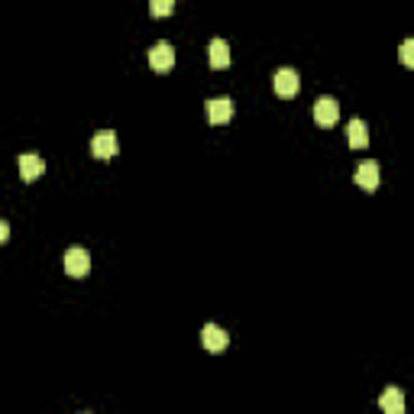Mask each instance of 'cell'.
<instances>
[{
  "label": "cell",
  "mask_w": 414,
  "mask_h": 414,
  "mask_svg": "<svg viewBox=\"0 0 414 414\" xmlns=\"http://www.w3.org/2000/svg\"><path fill=\"white\" fill-rule=\"evenodd\" d=\"M88 268H91V256H88V249H81V246H71L69 253H65V272L75 278L88 276Z\"/></svg>",
  "instance_id": "cell-1"
},
{
  "label": "cell",
  "mask_w": 414,
  "mask_h": 414,
  "mask_svg": "<svg viewBox=\"0 0 414 414\" xmlns=\"http://www.w3.org/2000/svg\"><path fill=\"white\" fill-rule=\"evenodd\" d=\"M201 343H204V350H211V353H223L227 343H230V337H227V330L217 327V324H204V330H201Z\"/></svg>",
  "instance_id": "cell-2"
},
{
  "label": "cell",
  "mask_w": 414,
  "mask_h": 414,
  "mask_svg": "<svg viewBox=\"0 0 414 414\" xmlns=\"http://www.w3.org/2000/svg\"><path fill=\"white\" fill-rule=\"evenodd\" d=\"M272 85H276L278 97H295V94H298V88H301L298 71H295V69H278L276 78H272Z\"/></svg>",
  "instance_id": "cell-3"
},
{
  "label": "cell",
  "mask_w": 414,
  "mask_h": 414,
  "mask_svg": "<svg viewBox=\"0 0 414 414\" xmlns=\"http://www.w3.org/2000/svg\"><path fill=\"white\" fill-rule=\"evenodd\" d=\"M91 153H94V159H114L117 155V133L114 130H100L97 136L91 139Z\"/></svg>",
  "instance_id": "cell-4"
},
{
  "label": "cell",
  "mask_w": 414,
  "mask_h": 414,
  "mask_svg": "<svg viewBox=\"0 0 414 414\" xmlns=\"http://www.w3.org/2000/svg\"><path fill=\"white\" fill-rule=\"evenodd\" d=\"M149 65H153L155 71H169L172 65H175V49H172V42H155L153 49H149Z\"/></svg>",
  "instance_id": "cell-5"
},
{
  "label": "cell",
  "mask_w": 414,
  "mask_h": 414,
  "mask_svg": "<svg viewBox=\"0 0 414 414\" xmlns=\"http://www.w3.org/2000/svg\"><path fill=\"white\" fill-rule=\"evenodd\" d=\"M340 117V104L337 97H330V94H324V97H317L314 104V120L321 123V126H333Z\"/></svg>",
  "instance_id": "cell-6"
},
{
  "label": "cell",
  "mask_w": 414,
  "mask_h": 414,
  "mask_svg": "<svg viewBox=\"0 0 414 414\" xmlns=\"http://www.w3.org/2000/svg\"><path fill=\"white\" fill-rule=\"evenodd\" d=\"M207 120L223 126L227 120H233V100L230 97H214L207 100Z\"/></svg>",
  "instance_id": "cell-7"
},
{
  "label": "cell",
  "mask_w": 414,
  "mask_h": 414,
  "mask_svg": "<svg viewBox=\"0 0 414 414\" xmlns=\"http://www.w3.org/2000/svg\"><path fill=\"white\" fill-rule=\"evenodd\" d=\"M356 184H360L362 191H376L379 188V162L366 159L356 165Z\"/></svg>",
  "instance_id": "cell-8"
},
{
  "label": "cell",
  "mask_w": 414,
  "mask_h": 414,
  "mask_svg": "<svg viewBox=\"0 0 414 414\" xmlns=\"http://www.w3.org/2000/svg\"><path fill=\"white\" fill-rule=\"evenodd\" d=\"M42 172H46V162L39 159L36 153H23V155H20V178H23V182H36Z\"/></svg>",
  "instance_id": "cell-9"
},
{
  "label": "cell",
  "mask_w": 414,
  "mask_h": 414,
  "mask_svg": "<svg viewBox=\"0 0 414 414\" xmlns=\"http://www.w3.org/2000/svg\"><path fill=\"white\" fill-rule=\"evenodd\" d=\"M379 408H382L385 414H405V395H401V389L389 385V389L379 395Z\"/></svg>",
  "instance_id": "cell-10"
},
{
  "label": "cell",
  "mask_w": 414,
  "mask_h": 414,
  "mask_svg": "<svg viewBox=\"0 0 414 414\" xmlns=\"http://www.w3.org/2000/svg\"><path fill=\"white\" fill-rule=\"evenodd\" d=\"M207 59L214 69H227L230 65V46H227V39H211V46H207Z\"/></svg>",
  "instance_id": "cell-11"
},
{
  "label": "cell",
  "mask_w": 414,
  "mask_h": 414,
  "mask_svg": "<svg viewBox=\"0 0 414 414\" xmlns=\"http://www.w3.org/2000/svg\"><path fill=\"white\" fill-rule=\"evenodd\" d=\"M346 139H350V146L353 149H366L369 146V126L362 120H350V126H346Z\"/></svg>",
  "instance_id": "cell-12"
},
{
  "label": "cell",
  "mask_w": 414,
  "mask_h": 414,
  "mask_svg": "<svg viewBox=\"0 0 414 414\" xmlns=\"http://www.w3.org/2000/svg\"><path fill=\"white\" fill-rule=\"evenodd\" d=\"M172 10H175V4H172V0H153V4H149V13H153V16H169Z\"/></svg>",
  "instance_id": "cell-13"
},
{
  "label": "cell",
  "mask_w": 414,
  "mask_h": 414,
  "mask_svg": "<svg viewBox=\"0 0 414 414\" xmlns=\"http://www.w3.org/2000/svg\"><path fill=\"white\" fill-rule=\"evenodd\" d=\"M398 59L405 61L408 69H414V39H405V42H401V49H398Z\"/></svg>",
  "instance_id": "cell-14"
},
{
  "label": "cell",
  "mask_w": 414,
  "mask_h": 414,
  "mask_svg": "<svg viewBox=\"0 0 414 414\" xmlns=\"http://www.w3.org/2000/svg\"><path fill=\"white\" fill-rule=\"evenodd\" d=\"M78 414H91V411H78Z\"/></svg>",
  "instance_id": "cell-15"
}]
</instances>
